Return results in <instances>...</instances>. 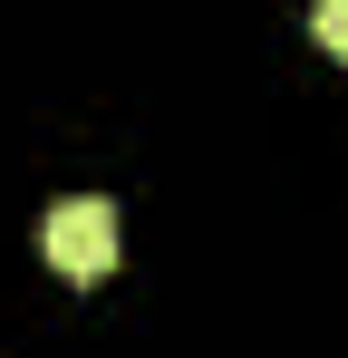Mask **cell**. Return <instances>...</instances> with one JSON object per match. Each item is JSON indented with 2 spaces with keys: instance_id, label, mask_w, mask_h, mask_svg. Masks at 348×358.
Here are the masks:
<instances>
[{
  "instance_id": "6da1fadb",
  "label": "cell",
  "mask_w": 348,
  "mask_h": 358,
  "mask_svg": "<svg viewBox=\"0 0 348 358\" xmlns=\"http://www.w3.org/2000/svg\"><path fill=\"white\" fill-rule=\"evenodd\" d=\"M116 203L107 194H68V203H49V223H39V252H49V271H68V281H107L116 271Z\"/></svg>"
},
{
  "instance_id": "7a4b0ae2",
  "label": "cell",
  "mask_w": 348,
  "mask_h": 358,
  "mask_svg": "<svg viewBox=\"0 0 348 358\" xmlns=\"http://www.w3.org/2000/svg\"><path fill=\"white\" fill-rule=\"evenodd\" d=\"M310 29H319L329 59H348V0H310Z\"/></svg>"
}]
</instances>
